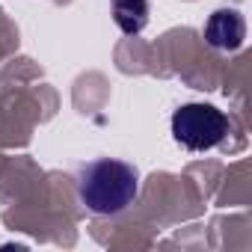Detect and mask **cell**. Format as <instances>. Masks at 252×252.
Here are the masks:
<instances>
[{
  "mask_svg": "<svg viewBox=\"0 0 252 252\" xmlns=\"http://www.w3.org/2000/svg\"><path fill=\"white\" fill-rule=\"evenodd\" d=\"M172 137L187 152H208L228 134V119L214 104L190 101L172 113Z\"/></svg>",
  "mask_w": 252,
  "mask_h": 252,
  "instance_id": "cell-2",
  "label": "cell"
},
{
  "mask_svg": "<svg viewBox=\"0 0 252 252\" xmlns=\"http://www.w3.org/2000/svg\"><path fill=\"white\" fill-rule=\"evenodd\" d=\"M113 21L122 33H143L149 24V0H113Z\"/></svg>",
  "mask_w": 252,
  "mask_h": 252,
  "instance_id": "cell-4",
  "label": "cell"
},
{
  "mask_svg": "<svg viewBox=\"0 0 252 252\" xmlns=\"http://www.w3.org/2000/svg\"><path fill=\"white\" fill-rule=\"evenodd\" d=\"M137 196V169L125 160H95L80 175V202L92 214H119Z\"/></svg>",
  "mask_w": 252,
  "mask_h": 252,
  "instance_id": "cell-1",
  "label": "cell"
},
{
  "mask_svg": "<svg viewBox=\"0 0 252 252\" xmlns=\"http://www.w3.org/2000/svg\"><path fill=\"white\" fill-rule=\"evenodd\" d=\"M205 39L217 51H237L246 39V24L234 9H217L205 24Z\"/></svg>",
  "mask_w": 252,
  "mask_h": 252,
  "instance_id": "cell-3",
  "label": "cell"
}]
</instances>
